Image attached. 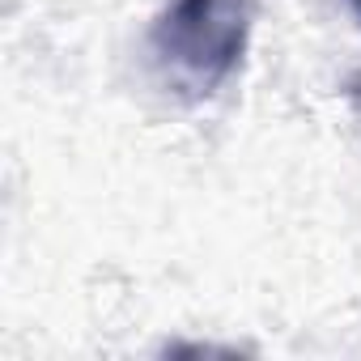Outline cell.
Segmentation results:
<instances>
[{
	"label": "cell",
	"mask_w": 361,
	"mask_h": 361,
	"mask_svg": "<svg viewBox=\"0 0 361 361\" xmlns=\"http://www.w3.org/2000/svg\"><path fill=\"white\" fill-rule=\"evenodd\" d=\"M348 9H353V13H357V18H361V0H348Z\"/></svg>",
	"instance_id": "7a4b0ae2"
},
{
	"label": "cell",
	"mask_w": 361,
	"mask_h": 361,
	"mask_svg": "<svg viewBox=\"0 0 361 361\" xmlns=\"http://www.w3.org/2000/svg\"><path fill=\"white\" fill-rule=\"evenodd\" d=\"M251 43V0H170L149 26L161 81L192 102L230 85Z\"/></svg>",
	"instance_id": "6da1fadb"
}]
</instances>
